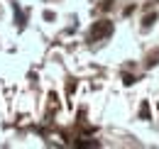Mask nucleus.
<instances>
[{
  "mask_svg": "<svg viewBox=\"0 0 159 149\" xmlns=\"http://www.w3.org/2000/svg\"><path fill=\"white\" fill-rule=\"evenodd\" d=\"M110 34H113V22H110V20H100V22H96V25L91 27L88 39H91V42H98V39L110 37Z\"/></svg>",
  "mask_w": 159,
  "mask_h": 149,
  "instance_id": "obj_1",
  "label": "nucleus"
},
{
  "mask_svg": "<svg viewBox=\"0 0 159 149\" xmlns=\"http://www.w3.org/2000/svg\"><path fill=\"white\" fill-rule=\"evenodd\" d=\"M122 81H125V86H132V83H135V76L125 74V78H122Z\"/></svg>",
  "mask_w": 159,
  "mask_h": 149,
  "instance_id": "obj_5",
  "label": "nucleus"
},
{
  "mask_svg": "<svg viewBox=\"0 0 159 149\" xmlns=\"http://www.w3.org/2000/svg\"><path fill=\"white\" fill-rule=\"evenodd\" d=\"M139 117H142V120H149V105H147V103H142V108H139Z\"/></svg>",
  "mask_w": 159,
  "mask_h": 149,
  "instance_id": "obj_2",
  "label": "nucleus"
},
{
  "mask_svg": "<svg viewBox=\"0 0 159 149\" xmlns=\"http://www.w3.org/2000/svg\"><path fill=\"white\" fill-rule=\"evenodd\" d=\"M157 59H159V52H157V54H152L149 59H147V66H154V64H159Z\"/></svg>",
  "mask_w": 159,
  "mask_h": 149,
  "instance_id": "obj_4",
  "label": "nucleus"
},
{
  "mask_svg": "<svg viewBox=\"0 0 159 149\" xmlns=\"http://www.w3.org/2000/svg\"><path fill=\"white\" fill-rule=\"evenodd\" d=\"M154 22H157V15H147V17H144V22H142V25H144V27H152Z\"/></svg>",
  "mask_w": 159,
  "mask_h": 149,
  "instance_id": "obj_3",
  "label": "nucleus"
},
{
  "mask_svg": "<svg viewBox=\"0 0 159 149\" xmlns=\"http://www.w3.org/2000/svg\"><path fill=\"white\" fill-rule=\"evenodd\" d=\"M110 7H113L110 0H103V2H100V10H110Z\"/></svg>",
  "mask_w": 159,
  "mask_h": 149,
  "instance_id": "obj_6",
  "label": "nucleus"
}]
</instances>
